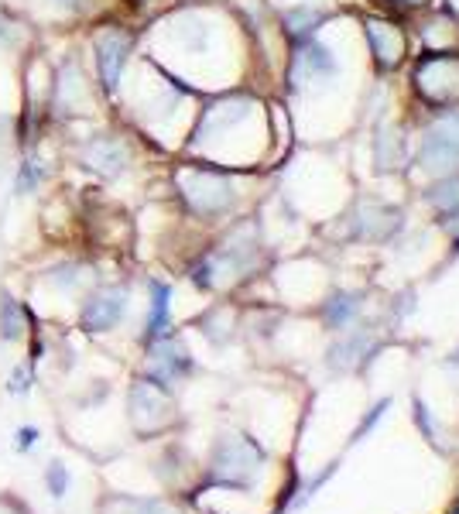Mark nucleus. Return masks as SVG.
I'll return each instance as SVG.
<instances>
[{
	"instance_id": "obj_1",
	"label": "nucleus",
	"mask_w": 459,
	"mask_h": 514,
	"mask_svg": "<svg viewBox=\"0 0 459 514\" xmlns=\"http://www.w3.org/2000/svg\"><path fill=\"white\" fill-rule=\"evenodd\" d=\"M179 186L196 216H223L230 213L233 199H237L230 175L216 172V168H185L179 175Z\"/></svg>"
},
{
	"instance_id": "obj_2",
	"label": "nucleus",
	"mask_w": 459,
	"mask_h": 514,
	"mask_svg": "<svg viewBox=\"0 0 459 514\" xmlns=\"http://www.w3.org/2000/svg\"><path fill=\"white\" fill-rule=\"evenodd\" d=\"M418 165L439 179L459 172V110H446L439 120H432L418 148Z\"/></svg>"
},
{
	"instance_id": "obj_3",
	"label": "nucleus",
	"mask_w": 459,
	"mask_h": 514,
	"mask_svg": "<svg viewBox=\"0 0 459 514\" xmlns=\"http://www.w3.org/2000/svg\"><path fill=\"white\" fill-rule=\"evenodd\" d=\"M418 93H425L432 103H442L449 96H456L459 83V55L456 52H432L418 62L415 72Z\"/></svg>"
},
{
	"instance_id": "obj_4",
	"label": "nucleus",
	"mask_w": 459,
	"mask_h": 514,
	"mask_svg": "<svg viewBox=\"0 0 459 514\" xmlns=\"http://www.w3.org/2000/svg\"><path fill=\"white\" fill-rule=\"evenodd\" d=\"M131 35L120 28H103L93 38V52H96V69H100V83L103 90H117L120 72L127 66V55H131Z\"/></svg>"
},
{
	"instance_id": "obj_5",
	"label": "nucleus",
	"mask_w": 459,
	"mask_h": 514,
	"mask_svg": "<svg viewBox=\"0 0 459 514\" xmlns=\"http://www.w3.org/2000/svg\"><path fill=\"white\" fill-rule=\"evenodd\" d=\"M333 76H336V59L326 45L316 42V38L295 45L292 66H288V79H292L295 86H316Z\"/></svg>"
},
{
	"instance_id": "obj_6",
	"label": "nucleus",
	"mask_w": 459,
	"mask_h": 514,
	"mask_svg": "<svg viewBox=\"0 0 459 514\" xmlns=\"http://www.w3.org/2000/svg\"><path fill=\"white\" fill-rule=\"evenodd\" d=\"M168 412H172V405H168L165 384L138 381L131 388V419L141 432H158L168 422Z\"/></svg>"
},
{
	"instance_id": "obj_7",
	"label": "nucleus",
	"mask_w": 459,
	"mask_h": 514,
	"mask_svg": "<svg viewBox=\"0 0 459 514\" xmlns=\"http://www.w3.org/2000/svg\"><path fill=\"white\" fill-rule=\"evenodd\" d=\"M364 35H367V45H370V55H374L377 69H394L405 59V35H401L398 24L384 18H367Z\"/></svg>"
},
{
	"instance_id": "obj_8",
	"label": "nucleus",
	"mask_w": 459,
	"mask_h": 514,
	"mask_svg": "<svg viewBox=\"0 0 459 514\" xmlns=\"http://www.w3.org/2000/svg\"><path fill=\"white\" fill-rule=\"evenodd\" d=\"M127 309V292L124 288H107V292L93 295L90 302L83 305V329L90 333H107L120 323Z\"/></svg>"
},
{
	"instance_id": "obj_9",
	"label": "nucleus",
	"mask_w": 459,
	"mask_h": 514,
	"mask_svg": "<svg viewBox=\"0 0 459 514\" xmlns=\"http://www.w3.org/2000/svg\"><path fill=\"white\" fill-rule=\"evenodd\" d=\"M79 155H83L86 165L96 168L100 175H107V179H117V175L127 168V158H131V155H127V144L120 138H110V134L86 141Z\"/></svg>"
},
{
	"instance_id": "obj_10",
	"label": "nucleus",
	"mask_w": 459,
	"mask_h": 514,
	"mask_svg": "<svg viewBox=\"0 0 459 514\" xmlns=\"http://www.w3.org/2000/svg\"><path fill=\"white\" fill-rule=\"evenodd\" d=\"M90 93H86V76L76 62H66L59 69V83H55V107L59 114H83Z\"/></svg>"
},
{
	"instance_id": "obj_11",
	"label": "nucleus",
	"mask_w": 459,
	"mask_h": 514,
	"mask_svg": "<svg viewBox=\"0 0 459 514\" xmlns=\"http://www.w3.org/2000/svg\"><path fill=\"white\" fill-rule=\"evenodd\" d=\"M192 367L189 353H185L175 340H155V350H151V371H155L158 384H172L175 377H182Z\"/></svg>"
},
{
	"instance_id": "obj_12",
	"label": "nucleus",
	"mask_w": 459,
	"mask_h": 514,
	"mask_svg": "<svg viewBox=\"0 0 459 514\" xmlns=\"http://www.w3.org/2000/svg\"><path fill=\"white\" fill-rule=\"evenodd\" d=\"M326 21V11H319V7H312V4H305V7H292V11L285 14V31H288V38H292L295 45L299 42H309L312 35H316V28Z\"/></svg>"
},
{
	"instance_id": "obj_13",
	"label": "nucleus",
	"mask_w": 459,
	"mask_h": 514,
	"mask_svg": "<svg viewBox=\"0 0 459 514\" xmlns=\"http://www.w3.org/2000/svg\"><path fill=\"white\" fill-rule=\"evenodd\" d=\"M151 295H155V299H151L148 336H151V340H161V336H165V329H168V299H172V288L155 281V285H151Z\"/></svg>"
},
{
	"instance_id": "obj_14",
	"label": "nucleus",
	"mask_w": 459,
	"mask_h": 514,
	"mask_svg": "<svg viewBox=\"0 0 459 514\" xmlns=\"http://www.w3.org/2000/svg\"><path fill=\"white\" fill-rule=\"evenodd\" d=\"M21 333H24L21 302H14L11 295H4V299H0V336H4L7 343H14V340H21Z\"/></svg>"
},
{
	"instance_id": "obj_15",
	"label": "nucleus",
	"mask_w": 459,
	"mask_h": 514,
	"mask_svg": "<svg viewBox=\"0 0 459 514\" xmlns=\"http://www.w3.org/2000/svg\"><path fill=\"white\" fill-rule=\"evenodd\" d=\"M429 203L439 206L442 213H456L459 210V172L456 175H442L436 186L429 189Z\"/></svg>"
},
{
	"instance_id": "obj_16",
	"label": "nucleus",
	"mask_w": 459,
	"mask_h": 514,
	"mask_svg": "<svg viewBox=\"0 0 459 514\" xmlns=\"http://www.w3.org/2000/svg\"><path fill=\"white\" fill-rule=\"evenodd\" d=\"M45 484H48V494H52V497H66V491H69V470L62 467V463H52V467L45 470Z\"/></svg>"
},
{
	"instance_id": "obj_17",
	"label": "nucleus",
	"mask_w": 459,
	"mask_h": 514,
	"mask_svg": "<svg viewBox=\"0 0 459 514\" xmlns=\"http://www.w3.org/2000/svg\"><path fill=\"white\" fill-rule=\"evenodd\" d=\"M38 179H42V172H38L35 162H28L21 168V179H18V192H31L38 186Z\"/></svg>"
},
{
	"instance_id": "obj_18",
	"label": "nucleus",
	"mask_w": 459,
	"mask_h": 514,
	"mask_svg": "<svg viewBox=\"0 0 459 514\" xmlns=\"http://www.w3.org/2000/svg\"><path fill=\"white\" fill-rule=\"evenodd\" d=\"M35 443H38V429H35V425H31V429H21L18 432V449H31Z\"/></svg>"
},
{
	"instance_id": "obj_19",
	"label": "nucleus",
	"mask_w": 459,
	"mask_h": 514,
	"mask_svg": "<svg viewBox=\"0 0 459 514\" xmlns=\"http://www.w3.org/2000/svg\"><path fill=\"white\" fill-rule=\"evenodd\" d=\"M52 4H59V7H79L83 0H52Z\"/></svg>"
},
{
	"instance_id": "obj_20",
	"label": "nucleus",
	"mask_w": 459,
	"mask_h": 514,
	"mask_svg": "<svg viewBox=\"0 0 459 514\" xmlns=\"http://www.w3.org/2000/svg\"><path fill=\"white\" fill-rule=\"evenodd\" d=\"M401 4H425V0H401Z\"/></svg>"
}]
</instances>
